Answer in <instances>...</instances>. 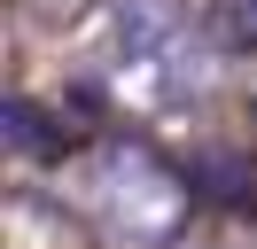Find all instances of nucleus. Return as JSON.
Here are the masks:
<instances>
[{
  "mask_svg": "<svg viewBox=\"0 0 257 249\" xmlns=\"http://www.w3.org/2000/svg\"><path fill=\"white\" fill-rule=\"evenodd\" d=\"M101 78L133 109H187L218 86V55L179 0H109L101 8Z\"/></svg>",
  "mask_w": 257,
  "mask_h": 249,
  "instance_id": "obj_1",
  "label": "nucleus"
},
{
  "mask_svg": "<svg viewBox=\"0 0 257 249\" xmlns=\"http://www.w3.org/2000/svg\"><path fill=\"white\" fill-rule=\"evenodd\" d=\"M86 202H94V218L117 241H133V249H172L179 233H187V218H195L187 171L164 148L133 140V133H109L86 156Z\"/></svg>",
  "mask_w": 257,
  "mask_h": 249,
  "instance_id": "obj_2",
  "label": "nucleus"
},
{
  "mask_svg": "<svg viewBox=\"0 0 257 249\" xmlns=\"http://www.w3.org/2000/svg\"><path fill=\"white\" fill-rule=\"evenodd\" d=\"M218 31L241 55H257V0H218Z\"/></svg>",
  "mask_w": 257,
  "mask_h": 249,
  "instance_id": "obj_3",
  "label": "nucleus"
}]
</instances>
